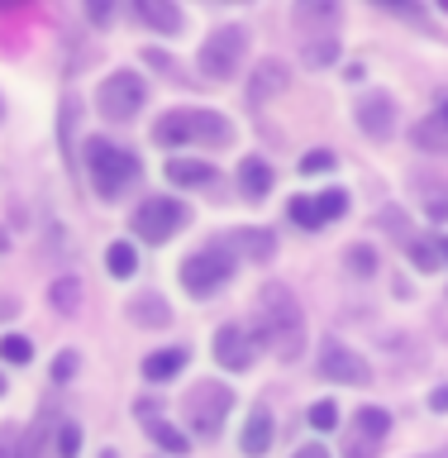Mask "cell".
Here are the masks:
<instances>
[{
	"label": "cell",
	"instance_id": "cell-1",
	"mask_svg": "<svg viewBox=\"0 0 448 458\" xmlns=\"http://www.w3.org/2000/svg\"><path fill=\"white\" fill-rule=\"evenodd\" d=\"M258 339H267L282 363H292L300 353V344H306V320H300V301L292 296V286L267 282L263 292H258Z\"/></svg>",
	"mask_w": 448,
	"mask_h": 458
},
{
	"label": "cell",
	"instance_id": "cell-2",
	"mask_svg": "<svg viewBox=\"0 0 448 458\" xmlns=\"http://www.w3.org/2000/svg\"><path fill=\"white\" fill-rule=\"evenodd\" d=\"M229 120L224 114H215V110H172V114H163L157 120V129H153V139L157 143H229Z\"/></svg>",
	"mask_w": 448,
	"mask_h": 458
},
{
	"label": "cell",
	"instance_id": "cell-3",
	"mask_svg": "<svg viewBox=\"0 0 448 458\" xmlns=\"http://www.w3.org/2000/svg\"><path fill=\"white\" fill-rule=\"evenodd\" d=\"M86 167H91V182L106 200H114L129 182L139 177V157L114 148L110 139H86Z\"/></svg>",
	"mask_w": 448,
	"mask_h": 458
},
{
	"label": "cell",
	"instance_id": "cell-4",
	"mask_svg": "<svg viewBox=\"0 0 448 458\" xmlns=\"http://www.w3.org/2000/svg\"><path fill=\"white\" fill-rule=\"evenodd\" d=\"M234 406V392L224 382H196L186 396V420H191L196 439H215L224 429V415Z\"/></svg>",
	"mask_w": 448,
	"mask_h": 458
},
{
	"label": "cell",
	"instance_id": "cell-5",
	"mask_svg": "<svg viewBox=\"0 0 448 458\" xmlns=\"http://www.w3.org/2000/svg\"><path fill=\"white\" fill-rule=\"evenodd\" d=\"M229 277H234V253H229L224 243H210V249H200L182 263V286L191 296H210L215 286H224Z\"/></svg>",
	"mask_w": 448,
	"mask_h": 458
},
{
	"label": "cell",
	"instance_id": "cell-6",
	"mask_svg": "<svg viewBox=\"0 0 448 458\" xmlns=\"http://www.w3.org/2000/svg\"><path fill=\"white\" fill-rule=\"evenodd\" d=\"M243 48H249V34H243L239 24L215 29V34L200 43V77H210V81L234 77L239 63H243Z\"/></svg>",
	"mask_w": 448,
	"mask_h": 458
},
{
	"label": "cell",
	"instance_id": "cell-7",
	"mask_svg": "<svg viewBox=\"0 0 448 458\" xmlns=\"http://www.w3.org/2000/svg\"><path fill=\"white\" fill-rule=\"evenodd\" d=\"M143 100H148V86H143V77H134V72H110L96 91V106H100V114H110V120H134L143 110Z\"/></svg>",
	"mask_w": 448,
	"mask_h": 458
},
{
	"label": "cell",
	"instance_id": "cell-8",
	"mask_svg": "<svg viewBox=\"0 0 448 458\" xmlns=\"http://www.w3.org/2000/svg\"><path fill=\"white\" fill-rule=\"evenodd\" d=\"M186 220H191V215H186V206L172 196H148L134 210V229H139V239H148V243H167Z\"/></svg>",
	"mask_w": 448,
	"mask_h": 458
},
{
	"label": "cell",
	"instance_id": "cell-9",
	"mask_svg": "<svg viewBox=\"0 0 448 458\" xmlns=\"http://www.w3.org/2000/svg\"><path fill=\"white\" fill-rule=\"evenodd\" d=\"M386 429H392V415H386L382 406H363L353 415L349 435H343V458H377Z\"/></svg>",
	"mask_w": 448,
	"mask_h": 458
},
{
	"label": "cell",
	"instance_id": "cell-10",
	"mask_svg": "<svg viewBox=\"0 0 448 458\" xmlns=\"http://www.w3.org/2000/svg\"><path fill=\"white\" fill-rule=\"evenodd\" d=\"M320 372H325L329 382H349V386H368V377H372V368L353 349H343V344H325Z\"/></svg>",
	"mask_w": 448,
	"mask_h": 458
},
{
	"label": "cell",
	"instance_id": "cell-11",
	"mask_svg": "<svg viewBox=\"0 0 448 458\" xmlns=\"http://www.w3.org/2000/svg\"><path fill=\"white\" fill-rule=\"evenodd\" d=\"M358 129H363L368 139H392V129H396V106H392V96H363L358 100Z\"/></svg>",
	"mask_w": 448,
	"mask_h": 458
},
{
	"label": "cell",
	"instance_id": "cell-12",
	"mask_svg": "<svg viewBox=\"0 0 448 458\" xmlns=\"http://www.w3.org/2000/svg\"><path fill=\"white\" fill-rule=\"evenodd\" d=\"M215 358H220V368L243 372V368L253 363V344H249V335H243L239 325H224L220 335H215Z\"/></svg>",
	"mask_w": 448,
	"mask_h": 458
},
{
	"label": "cell",
	"instance_id": "cell-13",
	"mask_svg": "<svg viewBox=\"0 0 448 458\" xmlns=\"http://www.w3.org/2000/svg\"><path fill=\"white\" fill-rule=\"evenodd\" d=\"M134 14H139L148 29H157V34H177V29H182V10L167 5V0H139Z\"/></svg>",
	"mask_w": 448,
	"mask_h": 458
},
{
	"label": "cell",
	"instance_id": "cell-14",
	"mask_svg": "<svg viewBox=\"0 0 448 458\" xmlns=\"http://www.w3.org/2000/svg\"><path fill=\"white\" fill-rule=\"evenodd\" d=\"M243 454H249V458H263L267 449H272V415L263 411V406H258L253 415H249V425H243Z\"/></svg>",
	"mask_w": 448,
	"mask_h": 458
},
{
	"label": "cell",
	"instance_id": "cell-15",
	"mask_svg": "<svg viewBox=\"0 0 448 458\" xmlns=\"http://www.w3.org/2000/svg\"><path fill=\"white\" fill-rule=\"evenodd\" d=\"M239 186H243L249 200H263L272 191V167L263 163V157H243L239 163Z\"/></svg>",
	"mask_w": 448,
	"mask_h": 458
},
{
	"label": "cell",
	"instance_id": "cell-16",
	"mask_svg": "<svg viewBox=\"0 0 448 458\" xmlns=\"http://www.w3.org/2000/svg\"><path fill=\"white\" fill-rule=\"evenodd\" d=\"M224 249H229V253L239 249V253H249V258H258V263H263V258H272V249H277V243H272L267 229H234Z\"/></svg>",
	"mask_w": 448,
	"mask_h": 458
},
{
	"label": "cell",
	"instance_id": "cell-17",
	"mask_svg": "<svg viewBox=\"0 0 448 458\" xmlns=\"http://www.w3.org/2000/svg\"><path fill=\"white\" fill-rule=\"evenodd\" d=\"M186 358H191L186 349H163V353H153L148 363H143V377H148V382H167V377H177V372L186 368Z\"/></svg>",
	"mask_w": 448,
	"mask_h": 458
},
{
	"label": "cell",
	"instance_id": "cell-18",
	"mask_svg": "<svg viewBox=\"0 0 448 458\" xmlns=\"http://www.w3.org/2000/svg\"><path fill=\"white\" fill-rule=\"evenodd\" d=\"M167 182H177V186H200V182H215V167L191 163V157H172V163H167Z\"/></svg>",
	"mask_w": 448,
	"mask_h": 458
},
{
	"label": "cell",
	"instance_id": "cell-19",
	"mask_svg": "<svg viewBox=\"0 0 448 458\" xmlns=\"http://www.w3.org/2000/svg\"><path fill=\"white\" fill-rule=\"evenodd\" d=\"M286 86V67L282 63H263L253 72V100H263V96H277Z\"/></svg>",
	"mask_w": 448,
	"mask_h": 458
},
{
	"label": "cell",
	"instance_id": "cell-20",
	"mask_svg": "<svg viewBox=\"0 0 448 458\" xmlns=\"http://www.w3.org/2000/svg\"><path fill=\"white\" fill-rule=\"evenodd\" d=\"M143 429H148V435H153L157 444H163V449H167V454H186V444H191V439H186V435H182V429H177V425H167V420H157V415H153V420H143Z\"/></svg>",
	"mask_w": 448,
	"mask_h": 458
},
{
	"label": "cell",
	"instance_id": "cell-21",
	"mask_svg": "<svg viewBox=\"0 0 448 458\" xmlns=\"http://www.w3.org/2000/svg\"><path fill=\"white\" fill-rule=\"evenodd\" d=\"M106 267L114 272V277H134V267H139L134 243H110V249H106Z\"/></svg>",
	"mask_w": 448,
	"mask_h": 458
},
{
	"label": "cell",
	"instance_id": "cell-22",
	"mask_svg": "<svg viewBox=\"0 0 448 458\" xmlns=\"http://www.w3.org/2000/svg\"><path fill=\"white\" fill-rule=\"evenodd\" d=\"M134 315L139 325H167V310H163V296H134Z\"/></svg>",
	"mask_w": 448,
	"mask_h": 458
},
{
	"label": "cell",
	"instance_id": "cell-23",
	"mask_svg": "<svg viewBox=\"0 0 448 458\" xmlns=\"http://www.w3.org/2000/svg\"><path fill=\"white\" fill-rule=\"evenodd\" d=\"M48 296H53V306L67 315V310H77V301H81V282L77 277H57Z\"/></svg>",
	"mask_w": 448,
	"mask_h": 458
},
{
	"label": "cell",
	"instance_id": "cell-24",
	"mask_svg": "<svg viewBox=\"0 0 448 458\" xmlns=\"http://www.w3.org/2000/svg\"><path fill=\"white\" fill-rule=\"evenodd\" d=\"M415 143H425V148H444V153H448V124L439 120V114H435V120H425L420 129H415Z\"/></svg>",
	"mask_w": 448,
	"mask_h": 458
},
{
	"label": "cell",
	"instance_id": "cell-25",
	"mask_svg": "<svg viewBox=\"0 0 448 458\" xmlns=\"http://www.w3.org/2000/svg\"><path fill=\"white\" fill-rule=\"evenodd\" d=\"M296 24H339V5H296Z\"/></svg>",
	"mask_w": 448,
	"mask_h": 458
},
{
	"label": "cell",
	"instance_id": "cell-26",
	"mask_svg": "<svg viewBox=\"0 0 448 458\" xmlns=\"http://www.w3.org/2000/svg\"><path fill=\"white\" fill-rule=\"evenodd\" d=\"M0 358H5V363H29V358H34V344L24 335H5L0 339Z\"/></svg>",
	"mask_w": 448,
	"mask_h": 458
},
{
	"label": "cell",
	"instance_id": "cell-27",
	"mask_svg": "<svg viewBox=\"0 0 448 458\" xmlns=\"http://www.w3.org/2000/svg\"><path fill=\"white\" fill-rule=\"evenodd\" d=\"M300 57H306V67H325V63H334V57H339V38H315Z\"/></svg>",
	"mask_w": 448,
	"mask_h": 458
},
{
	"label": "cell",
	"instance_id": "cell-28",
	"mask_svg": "<svg viewBox=\"0 0 448 458\" xmlns=\"http://www.w3.org/2000/svg\"><path fill=\"white\" fill-rule=\"evenodd\" d=\"M349 272L353 277H372V272H377V253H372L368 243H353L349 249Z\"/></svg>",
	"mask_w": 448,
	"mask_h": 458
},
{
	"label": "cell",
	"instance_id": "cell-29",
	"mask_svg": "<svg viewBox=\"0 0 448 458\" xmlns=\"http://www.w3.org/2000/svg\"><path fill=\"white\" fill-rule=\"evenodd\" d=\"M349 210V196L343 191H325V196H315V215H320V225L325 220H334V215Z\"/></svg>",
	"mask_w": 448,
	"mask_h": 458
},
{
	"label": "cell",
	"instance_id": "cell-30",
	"mask_svg": "<svg viewBox=\"0 0 448 458\" xmlns=\"http://www.w3.org/2000/svg\"><path fill=\"white\" fill-rule=\"evenodd\" d=\"M286 215H292L300 229H320V215H315V200L310 196H296L292 206H286Z\"/></svg>",
	"mask_w": 448,
	"mask_h": 458
},
{
	"label": "cell",
	"instance_id": "cell-31",
	"mask_svg": "<svg viewBox=\"0 0 448 458\" xmlns=\"http://www.w3.org/2000/svg\"><path fill=\"white\" fill-rule=\"evenodd\" d=\"M77 449H81V429L72 420H63L57 425V458H77Z\"/></svg>",
	"mask_w": 448,
	"mask_h": 458
},
{
	"label": "cell",
	"instance_id": "cell-32",
	"mask_svg": "<svg viewBox=\"0 0 448 458\" xmlns=\"http://www.w3.org/2000/svg\"><path fill=\"white\" fill-rule=\"evenodd\" d=\"M406 253H410V263L420 267V272H435V267H439V249H435V243H415V239H410Z\"/></svg>",
	"mask_w": 448,
	"mask_h": 458
},
{
	"label": "cell",
	"instance_id": "cell-33",
	"mask_svg": "<svg viewBox=\"0 0 448 458\" xmlns=\"http://www.w3.org/2000/svg\"><path fill=\"white\" fill-rule=\"evenodd\" d=\"M310 425L315 429H339V406H334V401H315V406H310Z\"/></svg>",
	"mask_w": 448,
	"mask_h": 458
},
{
	"label": "cell",
	"instance_id": "cell-34",
	"mask_svg": "<svg viewBox=\"0 0 448 458\" xmlns=\"http://www.w3.org/2000/svg\"><path fill=\"white\" fill-rule=\"evenodd\" d=\"M329 167H334V153H310V157H300V172H310V177H315V172H329Z\"/></svg>",
	"mask_w": 448,
	"mask_h": 458
},
{
	"label": "cell",
	"instance_id": "cell-35",
	"mask_svg": "<svg viewBox=\"0 0 448 458\" xmlns=\"http://www.w3.org/2000/svg\"><path fill=\"white\" fill-rule=\"evenodd\" d=\"M0 458H29L20 449V435H14V429H0Z\"/></svg>",
	"mask_w": 448,
	"mask_h": 458
},
{
	"label": "cell",
	"instance_id": "cell-36",
	"mask_svg": "<svg viewBox=\"0 0 448 458\" xmlns=\"http://www.w3.org/2000/svg\"><path fill=\"white\" fill-rule=\"evenodd\" d=\"M72 372H77V353H57V363H53V382H67Z\"/></svg>",
	"mask_w": 448,
	"mask_h": 458
},
{
	"label": "cell",
	"instance_id": "cell-37",
	"mask_svg": "<svg viewBox=\"0 0 448 458\" xmlns=\"http://www.w3.org/2000/svg\"><path fill=\"white\" fill-rule=\"evenodd\" d=\"M425 210L435 215V220H448V196H425Z\"/></svg>",
	"mask_w": 448,
	"mask_h": 458
},
{
	"label": "cell",
	"instance_id": "cell-38",
	"mask_svg": "<svg viewBox=\"0 0 448 458\" xmlns=\"http://www.w3.org/2000/svg\"><path fill=\"white\" fill-rule=\"evenodd\" d=\"M86 10H91V20H96V24H106V20H110V5H106V0H91Z\"/></svg>",
	"mask_w": 448,
	"mask_h": 458
},
{
	"label": "cell",
	"instance_id": "cell-39",
	"mask_svg": "<svg viewBox=\"0 0 448 458\" xmlns=\"http://www.w3.org/2000/svg\"><path fill=\"white\" fill-rule=\"evenodd\" d=\"M429 406H435V411H448V386H439V392L429 396Z\"/></svg>",
	"mask_w": 448,
	"mask_h": 458
},
{
	"label": "cell",
	"instance_id": "cell-40",
	"mask_svg": "<svg viewBox=\"0 0 448 458\" xmlns=\"http://www.w3.org/2000/svg\"><path fill=\"white\" fill-rule=\"evenodd\" d=\"M296 458H329V454L320 449V444H306V449H296Z\"/></svg>",
	"mask_w": 448,
	"mask_h": 458
},
{
	"label": "cell",
	"instance_id": "cell-41",
	"mask_svg": "<svg viewBox=\"0 0 448 458\" xmlns=\"http://www.w3.org/2000/svg\"><path fill=\"white\" fill-rule=\"evenodd\" d=\"M439 258H444V263H448V239H439Z\"/></svg>",
	"mask_w": 448,
	"mask_h": 458
},
{
	"label": "cell",
	"instance_id": "cell-42",
	"mask_svg": "<svg viewBox=\"0 0 448 458\" xmlns=\"http://www.w3.org/2000/svg\"><path fill=\"white\" fill-rule=\"evenodd\" d=\"M439 120H444V124H448V100H444V110H439Z\"/></svg>",
	"mask_w": 448,
	"mask_h": 458
},
{
	"label": "cell",
	"instance_id": "cell-43",
	"mask_svg": "<svg viewBox=\"0 0 448 458\" xmlns=\"http://www.w3.org/2000/svg\"><path fill=\"white\" fill-rule=\"evenodd\" d=\"M100 458H120V454H114V449H106V454H100Z\"/></svg>",
	"mask_w": 448,
	"mask_h": 458
},
{
	"label": "cell",
	"instance_id": "cell-44",
	"mask_svg": "<svg viewBox=\"0 0 448 458\" xmlns=\"http://www.w3.org/2000/svg\"><path fill=\"white\" fill-rule=\"evenodd\" d=\"M0 396H5V377H0Z\"/></svg>",
	"mask_w": 448,
	"mask_h": 458
},
{
	"label": "cell",
	"instance_id": "cell-45",
	"mask_svg": "<svg viewBox=\"0 0 448 458\" xmlns=\"http://www.w3.org/2000/svg\"><path fill=\"white\" fill-rule=\"evenodd\" d=\"M5 243H10V239H5V234H0V249H5Z\"/></svg>",
	"mask_w": 448,
	"mask_h": 458
},
{
	"label": "cell",
	"instance_id": "cell-46",
	"mask_svg": "<svg viewBox=\"0 0 448 458\" xmlns=\"http://www.w3.org/2000/svg\"><path fill=\"white\" fill-rule=\"evenodd\" d=\"M0 114H5V106H0Z\"/></svg>",
	"mask_w": 448,
	"mask_h": 458
}]
</instances>
